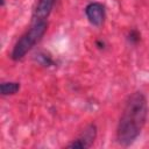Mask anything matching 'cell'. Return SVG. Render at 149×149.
<instances>
[{"label":"cell","instance_id":"1","mask_svg":"<svg viewBox=\"0 0 149 149\" xmlns=\"http://www.w3.org/2000/svg\"><path fill=\"white\" fill-rule=\"evenodd\" d=\"M148 115L147 98L142 92L130 94L125 104L118 127L116 140L121 146H130L141 134Z\"/></svg>","mask_w":149,"mask_h":149},{"label":"cell","instance_id":"2","mask_svg":"<svg viewBox=\"0 0 149 149\" xmlns=\"http://www.w3.org/2000/svg\"><path fill=\"white\" fill-rule=\"evenodd\" d=\"M47 29H48L47 20L33 21L30 28L14 44L13 50L10 52V58L13 61H15V62L21 61L35 47V44L38 43L42 40V37L45 34Z\"/></svg>","mask_w":149,"mask_h":149},{"label":"cell","instance_id":"3","mask_svg":"<svg viewBox=\"0 0 149 149\" xmlns=\"http://www.w3.org/2000/svg\"><path fill=\"white\" fill-rule=\"evenodd\" d=\"M97 137V127L93 123H90L88 126H86L83 132L80 133V135L73 140L71 143H69L66 147L68 148H78V149H86L90 148L94 140Z\"/></svg>","mask_w":149,"mask_h":149},{"label":"cell","instance_id":"4","mask_svg":"<svg viewBox=\"0 0 149 149\" xmlns=\"http://www.w3.org/2000/svg\"><path fill=\"white\" fill-rule=\"evenodd\" d=\"M85 15L92 26L100 27L104 23L105 17H106L105 6L101 2H97V1L90 2L85 7Z\"/></svg>","mask_w":149,"mask_h":149},{"label":"cell","instance_id":"5","mask_svg":"<svg viewBox=\"0 0 149 149\" xmlns=\"http://www.w3.org/2000/svg\"><path fill=\"white\" fill-rule=\"evenodd\" d=\"M56 3V0H38L34 12H33V21L36 20H47L52 8Z\"/></svg>","mask_w":149,"mask_h":149},{"label":"cell","instance_id":"6","mask_svg":"<svg viewBox=\"0 0 149 149\" xmlns=\"http://www.w3.org/2000/svg\"><path fill=\"white\" fill-rule=\"evenodd\" d=\"M20 90V83L17 81H2L0 84L1 95H13Z\"/></svg>","mask_w":149,"mask_h":149},{"label":"cell","instance_id":"7","mask_svg":"<svg viewBox=\"0 0 149 149\" xmlns=\"http://www.w3.org/2000/svg\"><path fill=\"white\" fill-rule=\"evenodd\" d=\"M37 61H38V63H40L41 65H43V66H50V65H54V61H52V58H51L49 55L43 54V52H41V54L37 55Z\"/></svg>","mask_w":149,"mask_h":149},{"label":"cell","instance_id":"8","mask_svg":"<svg viewBox=\"0 0 149 149\" xmlns=\"http://www.w3.org/2000/svg\"><path fill=\"white\" fill-rule=\"evenodd\" d=\"M128 41H129L132 44H136V43L140 41V34H139V31L135 30V29L130 30L129 34H128Z\"/></svg>","mask_w":149,"mask_h":149},{"label":"cell","instance_id":"9","mask_svg":"<svg viewBox=\"0 0 149 149\" xmlns=\"http://www.w3.org/2000/svg\"><path fill=\"white\" fill-rule=\"evenodd\" d=\"M3 3H5V0H1V6H3Z\"/></svg>","mask_w":149,"mask_h":149}]
</instances>
